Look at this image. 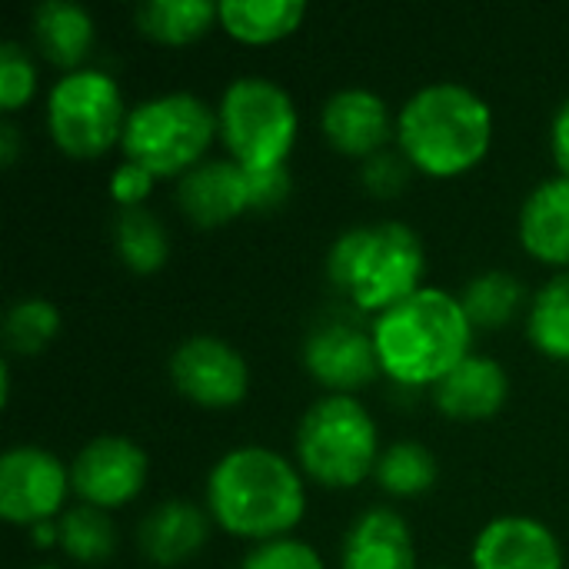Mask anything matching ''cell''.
Here are the masks:
<instances>
[{"instance_id": "obj_1", "label": "cell", "mask_w": 569, "mask_h": 569, "mask_svg": "<svg viewBox=\"0 0 569 569\" xmlns=\"http://www.w3.org/2000/svg\"><path fill=\"white\" fill-rule=\"evenodd\" d=\"M373 343L380 370L390 380L403 387H437L470 357L473 323L453 293L420 287L413 297L377 317Z\"/></svg>"}, {"instance_id": "obj_31", "label": "cell", "mask_w": 569, "mask_h": 569, "mask_svg": "<svg viewBox=\"0 0 569 569\" xmlns=\"http://www.w3.org/2000/svg\"><path fill=\"white\" fill-rule=\"evenodd\" d=\"M410 160L403 153H390V150H380L373 153L370 160H363V183L370 193L377 197H397L403 193V187L410 183Z\"/></svg>"}, {"instance_id": "obj_27", "label": "cell", "mask_w": 569, "mask_h": 569, "mask_svg": "<svg viewBox=\"0 0 569 569\" xmlns=\"http://www.w3.org/2000/svg\"><path fill=\"white\" fill-rule=\"evenodd\" d=\"M377 483L393 497H420L437 483V460L423 443H393L380 453Z\"/></svg>"}, {"instance_id": "obj_23", "label": "cell", "mask_w": 569, "mask_h": 569, "mask_svg": "<svg viewBox=\"0 0 569 569\" xmlns=\"http://www.w3.org/2000/svg\"><path fill=\"white\" fill-rule=\"evenodd\" d=\"M523 300H527L523 283L513 273H503V270H490V273L473 277L467 283L463 297H460L473 330H500V327H507L520 313Z\"/></svg>"}, {"instance_id": "obj_13", "label": "cell", "mask_w": 569, "mask_h": 569, "mask_svg": "<svg viewBox=\"0 0 569 569\" xmlns=\"http://www.w3.org/2000/svg\"><path fill=\"white\" fill-rule=\"evenodd\" d=\"M177 203L197 227H220L253 210L250 170L237 160H203L177 183Z\"/></svg>"}, {"instance_id": "obj_21", "label": "cell", "mask_w": 569, "mask_h": 569, "mask_svg": "<svg viewBox=\"0 0 569 569\" xmlns=\"http://www.w3.org/2000/svg\"><path fill=\"white\" fill-rule=\"evenodd\" d=\"M303 0H223L220 23L243 43H273L300 27Z\"/></svg>"}, {"instance_id": "obj_20", "label": "cell", "mask_w": 569, "mask_h": 569, "mask_svg": "<svg viewBox=\"0 0 569 569\" xmlns=\"http://www.w3.org/2000/svg\"><path fill=\"white\" fill-rule=\"evenodd\" d=\"M33 37L40 53L63 70H77L93 47V20L80 3L70 0H43L33 10ZM83 70V67H80Z\"/></svg>"}, {"instance_id": "obj_2", "label": "cell", "mask_w": 569, "mask_h": 569, "mask_svg": "<svg viewBox=\"0 0 569 569\" xmlns=\"http://www.w3.org/2000/svg\"><path fill=\"white\" fill-rule=\"evenodd\" d=\"M207 507L227 533L267 543L303 520L307 493L290 460L267 447H237L210 470Z\"/></svg>"}, {"instance_id": "obj_9", "label": "cell", "mask_w": 569, "mask_h": 569, "mask_svg": "<svg viewBox=\"0 0 569 569\" xmlns=\"http://www.w3.org/2000/svg\"><path fill=\"white\" fill-rule=\"evenodd\" d=\"M173 387L197 407L227 410L247 397V360L217 337H190L170 357Z\"/></svg>"}, {"instance_id": "obj_16", "label": "cell", "mask_w": 569, "mask_h": 569, "mask_svg": "<svg viewBox=\"0 0 569 569\" xmlns=\"http://www.w3.org/2000/svg\"><path fill=\"white\" fill-rule=\"evenodd\" d=\"M507 393H510L507 370L497 360L473 357V353L433 387V400L440 413L450 420H463V423L500 413V407L507 403Z\"/></svg>"}, {"instance_id": "obj_18", "label": "cell", "mask_w": 569, "mask_h": 569, "mask_svg": "<svg viewBox=\"0 0 569 569\" xmlns=\"http://www.w3.org/2000/svg\"><path fill=\"white\" fill-rule=\"evenodd\" d=\"M410 527L393 510H367L347 533L343 569H413Z\"/></svg>"}, {"instance_id": "obj_19", "label": "cell", "mask_w": 569, "mask_h": 569, "mask_svg": "<svg viewBox=\"0 0 569 569\" xmlns=\"http://www.w3.org/2000/svg\"><path fill=\"white\" fill-rule=\"evenodd\" d=\"M207 513L187 500H167L140 523V550L157 567H177L207 543Z\"/></svg>"}, {"instance_id": "obj_17", "label": "cell", "mask_w": 569, "mask_h": 569, "mask_svg": "<svg viewBox=\"0 0 569 569\" xmlns=\"http://www.w3.org/2000/svg\"><path fill=\"white\" fill-rule=\"evenodd\" d=\"M520 240L530 257L550 267L569 263V180L540 183L520 210Z\"/></svg>"}, {"instance_id": "obj_5", "label": "cell", "mask_w": 569, "mask_h": 569, "mask_svg": "<svg viewBox=\"0 0 569 569\" xmlns=\"http://www.w3.org/2000/svg\"><path fill=\"white\" fill-rule=\"evenodd\" d=\"M297 460L320 487L347 490L380 463V437L367 407L347 393L317 400L297 427Z\"/></svg>"}, {"instance_id": "obj_36", "label": "cell", "mask_w": 569, "mask_h": 569, "mask_svg": "<svg viewBox=\"0 0 569 569\" xmlns=\"http://www.w3.org/2000/svg\"><path fill=\"white\" fill-rule=\"evenodd\" d=\"M37 569H57V567H37Z\"/></svg>"}, {"instance_id": "obj_25", "label": "cell", "mask_w": 569, "mask_h": 569, "mask_svg": "<svg viewBox=\"0 0 569 569\" xmlns=\"http://www.w3.org/2000/svg\"><path fill=\"white\" fill-rule=\"evenodd\" d=\"M533 347L553 360H569V270L557 273L537 297L527 317Z\"/></svg>"}, {"instance_id": "obj_33", "label": "cell", "mask_w": 569, "mask_h": 569, "mask_svg": "<svg viewBox=\"0 0 569 569\" xmlns=\"http://www.w3.org/2000/svg\"><path fill=\"white\" fill-rule=\"evenodd\" d=\"M150 183H153V173H147L143 167H137V163H130V160H123L120 167H117V173H113V197H117V203H123V207H140V200L150 193Z\"/></svg>"}, {"instance_id": "obj_22", "label": "cell", "mask_w": 569, "mask_h": 569, "mask_svg": "<svg viewBox=\"0 0 569 569\" xmlns=\"http://www.w3.org/2000/svg\"><path fill=\"white\" fill-rule=\"evenodd\" d=\"M220 20V3L210 0H147L137 7V23L160 43H190Z\"/></svg>"}, {"instance_id": "obj_32", "label": "cell", "mask_w": 569, "mask_h": 569, "mask_svg": "<svg viewBox=\"0 0 569 569\" xmlns=\"http://www.w3.org/2000/svg\"><path fill=\"white\" fill-rule=\"evenodd\" d=\"M250 190H253V210H273V207H280L287 200V193H290L287 167L250 170Z\"/></svg>"}, {"instance_id": "obj_24", "label": "cell", "mask_w": 569, "mask_h": 569, "mask_svg": "<svg viewBox=\"0 0 569 569\" xmlns=\"http://www.w3.org/2000/svg\"><path fill=\"white\" fill-rule=\"evenodd\" d=\"M113 240H117L120 260L133 273H153L167 263V250H170L167 230L143 207H123L120 210V217L113 223Z\"/></svg>"}, {"instance_id": "obj_15", "label": "cell", "mask_w": 569, "mask_h": 569, "mask_svg": "<svg viewBox=\"0 0 569 569\" xmlns=\"http://www.w3.org/2000/svg\"><path fill=\"white\" fill-rule=\"evenodd\" d=\"M323 133L340 153L370 160L373 153H380L387 147L393 123H390V110H387L383 97H377L373 90L350 87L327 100Z\"/></svg>"}, {"instance_id": "obj_35", "label": "cell", "mask_w": 569, "mask_h": 569, "mask_svg": "<svg viewBox=\"0 0 569 569\" xmlns=\"http://www.w3.org/2000/svg\"><path fill=\"white\" fill-rule=\"evenodd\" d=\"M17 127L10 123V120H3L0 123V160H3V167H10L13 160H17Z\"/></svg>"}, {"instance_id": "obj_3", "label": "cell", "mask_w": 569, "mask_h": 569, "mask_svg": "<svg viewBox=\"0 0 569 569\" xmlns=\"http://www.w3.org/2000/svg\"><path fill=\"white\" fill-rule=\"evenodd\" d=\"M400 153L430 177H457L477 167L493 137V117L480 93L460 83L417 90L397 120Z\"/></svg>"}, {"instance_id": "obj_26", "label": "cell", "mask_w": 569, "mask_h": 569, "mask_svg": "<svg viewBox=\"0 0 569 569\" xmlns=\"http://www.w3.org/2000/svg\"><path fill=\"white\" fill-rule=\"evenodd\" d=\"M57 540L63 553L77 563H103L117 547V533L107 510L90 503H77L63 513Z\"/></svg>"}, {"instance_id": "obj_11", "label": "cell", "mask_w": 569, "mask_h": 569, "mask_svg": "<svg viewBox=\"0 0 569 569\" xmlns=\"http://www.w3.org/2000/svg\"><path fill=\"white\" fill-rule=\"evenodd\" d=\"M147 480V453L127 440V437H97L87 443L73 467H70V487L80 497V503L117 510L130 503Z\"/></svg>"}, {"instance_id": "obj_12", "label": "cell", "mask_w": 569, "mask_h": 569, "mask_svg": "<svg viewBox=\"0 0 569 569\" xmlns=\"http://www.w3.org/2000/svg\"><path fill=\"white\" fill-rule=\"evenodd\" d=\"M303 363L317 383H323L337 393L360 390V387L373 383L377 373H383L373 333H367L353 323H340V320L320 323L307 337Z\"/></svg>"}, {"instance_id": "obj_7", "label": "cell", "mask_w": 569, "mask_h": 569, "mask_svg": "<svg viewBox=\"0 0 569 569\" xmlns=\"http://www.w3.org/2000/svg\"><path fill=\"white\" fill-rule=\"evenodd\" d=\"M220 137L243 170L283 167L297 140V107L267 77H240L223 90L217 110Z\"/></svg>"}, {"instance_id": "obj_8", "label": "cell", "mask_w": 569, "mask_h": 569, "mask_svg": "<svg viewBox=\"0 0 569 569\" xmlns=\"http://www.w3.org/2000/svg\"><path fill=\"white\" fill-rule=\"evenodd\" d=\"M127 110L120 87L100 70H73L47 97V127L57 147L77 160L103 157L123 140Z\"/></svg>"}, {"instance_id": "obj_28", "label": "cell", "mask_w": 569, "mask_h": 569, "mask_svg": "<svg viewBox=\"0 0 569 569\" xmlns=\"http://www.w3.org/2000/svg\"><path fill=\"white\" fill-rule=\"evenodd\" d=\"M60 330V313L47 300H20L3 317V343L13 353H40Z\"/></svg>"}, {"instance_id": "obj_29", "label": "cell", "mask_w": 569, "mask_h": 569, "mask_svg": "<svg viewBox=\"0 0 569 569\" xmlns=\"http://www.w3.org/2000/svg\"><path fill=\"white\" fill-rule=\"evenodd\" d=\"M37 87V70L27 57V50L13 40L0 47V107L10 113L23 107L33 97Z\"/></svg>"}, {"instance_id": "obj_6", "label": "cell", "mask_w": 569, "mask_h": 569, "mask_svg": "<svg viewBox=\"0 0 569 569\" xmlns=\"http://www.w3.org/2000/svg\"><path fill=\"white\" fill-rule=\"evenodd\" d=\"M213 110L193 93H163L130 110L123 127V157L153 177H183L203 163L213 133Z\"/></svg>"}, {"instance_id": "obj_14", "label": "cell", "mask_w": 569, "mask_h": 569, "mask_svg": "<svg viewBox=\"0 0 569 569\" xmlns=\"http://www.w3.org/2000/svg\"><path fill=\"white\" fill-rule=\"evenodd\" d=\"M473 569H563V550L540 520L500 517L477 537Z\"/></svg>"}, {"instance_id": "obj_4", "label": "cell", "mask_w": 569, "mask_h": 569, "mask_svg": "<svg viewBox=\"0 0 569 569\" xmlns=\"http://www.w3.org/2000/svg\"><path fill=\"white\" fill-rule=\"evenodd\" d=\"M423 240L397 220L353 227L330 250L327 273L333 287L367 313H387L420 290Z\"/></svg>"}, {"instance_id": "obj_10", "label": "cell", "mask_w": 569, "mask_h": 569, "mask_svg": "<svg viewBox=\"0 0 569 569\" xmlns=\"http://www.w3.org/2000/svg\"><path fill=\"white\" fill-rule=\"evenodd\" d=\"M70 490L63 463L40 447H13L0 460V513L10 523L50 520Z\"/></svg>"}, {"instance_id": "obj_34", "label": "cell", "mask_w": 569, "mask_h": 569, "mask_svg": "<svg viewBox=\"0 0 569 569\" xmlns=\"http://www.w3.org/2000/svg\"><path fill=\"white\" fill-rule=\"evenodd\" d=\"M550 147H553V160H557L560 173L569 180V100L557 110V117H553Z\"/></svg>"}, {"instance_id": "obj_30", "label": "cell", "mask_w": 569, "mask_h": 569, "mask_svg": "<svg viewBox=\"0 0 569 569\" xmlns=\"http://www.w3.org/2000/svg\"><path fill=\"white\" fill-rule=\"evenodd\" d=\"M240 569H323V563L313 547L280 537V540H267L257 550H250Z\"/></svg>"}]
</instances>
